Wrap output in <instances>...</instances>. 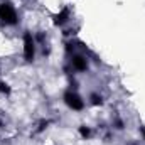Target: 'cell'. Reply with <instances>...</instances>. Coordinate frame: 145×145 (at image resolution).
Instances as JSON below:
<instances>
[{"label": "cell", "instance_id": "obj_1", "mask_svg": "<svg viewBox=\"0 0 145 145\" xmlns=\"http://www.w3.org/2000/svg\"><path fill=\"white\" fill-rule=\"evenodd\" d=\"M0 22L5 25H15L19 22V14L10 2L0 3Z\"/></svg>", "mask_w": 145, "mask_h": 145}, {"label": "cell", "instance_id": "obj_2", "mask_svg": "<svg viewBox=\"0 0 145 145\" xmlns=\"http://www.w3.org/2000/svg\"><path fill=\"white\" fill-rule=\"evenodd\" d=\"M63 100H64V103H66V106L72 111H81V110L84 108V100L76 93V91H66L64 93V96H63Z\"/></svg>", "mask_w": 145, "mask_h": 145}, {"label": "cell", "instance_id": "obj_3", "mask_svg": "<svg viewBox=\"0 0 145 145\" xmlns=\"http://www.w3.org/2000/svg\"><path fill=\"white\" fill-rule=\"evenodd\" d=\"M22 52H24V59L25 61H34L36 57V40L32 34H24V40H22Z\"/></svg>", "mask_w": 145, "mask_h": 145}, {"label": "cell", "instance_id": "obj_4", "mask_svg": "<svg viewBox=\"0 0 145 145\" xmlns=\"http://www.w3.org/2000/svg\"><path fill=\"white\" fill-rule=\"evenodd\" d=\"M71 66L74 71L78 72H83L88 69V59L83 56V54H74L71 57Z\"/></svg>", "mask_w": 145, "mask_h": 145}, {"label": "cell", "instance_id": "obj_5", "mask_svg": "<svg viewBox=\"0 0 145 145\" xmlns=\"http://www.w3.org/2000/svg\"><path fill=\"white\" fill-rule=\"evenodd\" d=\"M69 20V8H63L56 17H54V24L56 25H64Z\"/></svg>", "mask_w": 145, "mask_h": 145}, {"label": "cell", "instance_id": "obj_6", "mask_svg": "<svg viewBox=\"0 0 145 145\" xmlns=\"http://www.w3.org/2000/svg\"><path fill=\"white\" fill-rule=\"evenodd\" d=\"M0 93H3V95H8V93H10L8 84H7V83H3V81H0Z\"/></svg>", "mask_w": 145, "mask_h": 145}, {"label": "cell", "instance_id": "obj_7", "mask_svg": "<svg viewBox=\"0 0 145 145\" xmlns=\"http://www.w3.org/2000/svg\"><path fill=\"white\" fill-rule=\"evenodd\" d=\"M91 103H93V105H101V96L91 95Z\"/></svg>", "mask_w": 145, "mask_h": 145}, {"label": "cell", "instance_id": "obj_8", "mask_svg": "<svg viewBox=\"0 0 145 145\" xmlns=\"http://www.w3.org/2000/svg\"><path fill=\"white\" fill-rule=\"evenodd\" d=\"M79 132H81V135H83V137H89V135H91L89 128H84V127H81V128H79Z\"/></svg>", "mask_w": 145, "mask_h": 145}, {"label": "cell", "instance_id": "obj_9", "mask_svg": "<svg viewBox=\"0 0 145 145\" xmlns=\"http://www.w3.org/2000/svg\"><path fill=\"white\" fill-rule=\"evenodd\" d=\"M144 138H145V132H144Z\"/></svg>", "mask_w": 145, "mask_h": 145}]
</instances>
